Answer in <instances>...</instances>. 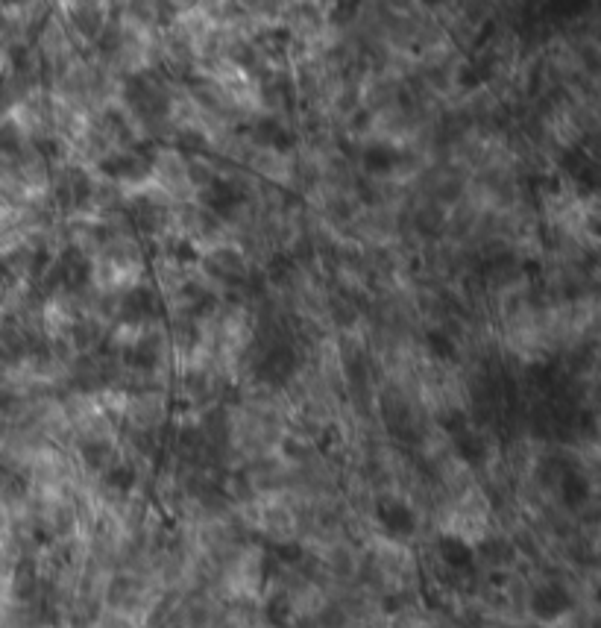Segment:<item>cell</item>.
Segmentation results:
<instances>
[{"label":"cell","mask_w":601,"mask_h":628,"mask_svg":"<svg viewBox=\"0 0 601 628\" xmlns=\"http://www.w3.org/2000/svg\"><path fill=\"white\" fill-rule=\"evenodd\" d=\"M455 86H461L464 91H475L484 86L481 77H478V71L473 68V62H461V65H458V71H455Z\"/></svg>","instance_id":"obj_9"},{"label":"cell","mask_w":601,"mask_h":628,"mask_svg":"<svg viewBox=\"0 0 601 628\" xmlns=\"http://www.w3.org/2000/svg\"><path fill=\"white\" fill-rule=\"evenodd\" d=\"M396 159H399V147L387 141H373L361 150V168L370 177H390L396 171Z\"/></svg>","instance_id":"obj_3"},{"label":"cell","mask_w":601,"mask_h":628,"mask_svg":"<svg viewBox=\"0 0 601 628\" xmlns=\"http://www.w3.org/2000/svg\"><path fill=\"white\" fill-rule=\"evenodd\" d=\"M68 12H71L68 18H71L74 33L80 39H86V42H97V36H100V30L106 24V15H100L103 6H97V3H71Z\"/></svg>","instance_id":"obj_4"},{"label":"cell","mask_w":601,"mask_h":628,"mask_svg":"<svg viewBox=\"0 0 601 628\" xmlns=\"http://www.w3.org/2000/svg\"><path fill=\"white\" fill-rule=\"evenodd\" d=\"M358 12H361V6H358V3H335V6H332L329 21H332L335 27H349V24H355V21H358Z\"/></svg>","instance_id":"obj_8"},{"label":"cell","mask_w":601,"mask_h":628,"mask_svg":"<svg viewBox=\"0 0 601 628\" xmlns=\"http://www.w3.org/2000/svg\"><path fill=\"white\" fill-rule=\"evenodd\" d=\"M443 226H446V215H443V209H440L437 203H426V206H420V209L414 212V229H417V235H423V238L440 235Z\"/></svg>","instance_id":"obj_5"},{"label":"cell","mask_w":601,"mask_h":628,"mask_svg":"<svg viewBox=\"0 0 601 628\" xmlns=\"http://www.w3.org/2000/svg\"><path fill=\"white\" fill-rule=\"evenodd\" d=\"M88 628H141L135 620H129V617H124V614H115V611H100L91 623H88Z\"/></svg>","instance_id":"obj_7"},{"label":"cell","mask_w":601,"mask_h":628,"mask_svg":"<svg viewBox=\"0 0 601 628\" xmlns=\"http://www.w3.org/2000/svg\"><path fill=\"white\" fill-rule=\"evenodd\" d=\"M429 350L437 361H455L458 359V344L443 332V329H431L429 332Z\"/></svg>","instance_id":"obj_6"},{"label":"cell","mask_w":601,"mask_h":628,"mask_svg":"<svg viewBox=\"0 0 601 628\" xmlns=\"http://www.w3.org/2000/svg\"><path fill=\"white\" fill-rule=\"evenodd\" d=\"M153 185H159L173 203H188L194 188L188 182V159L176 150H156L153 153Z\"/></svg>","instance_id":"obj_1"},{"label":"cell","mask_w":601,"mask_h":628,"mask_svg":"<svg viewBox=\"0 0 601 628\" xmlns=\"http://www.w3.org/2000/svg\"><path fill=\"white\" fill-rule=\"evenodd\" d=\"M200 265L206 270V276L220 285H244V279L250 273L247 253L232 244H217L212 250H206L200 256Z\"/></svg>","instance_id":"obj_2"}]
</instances>
